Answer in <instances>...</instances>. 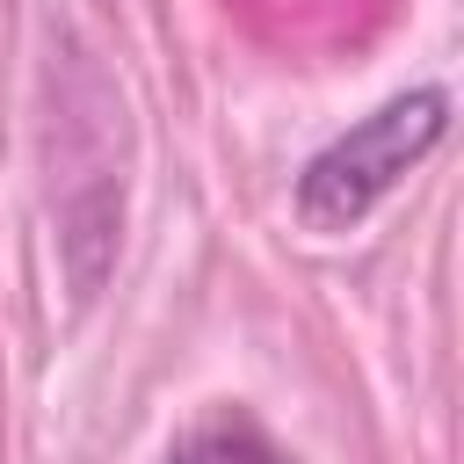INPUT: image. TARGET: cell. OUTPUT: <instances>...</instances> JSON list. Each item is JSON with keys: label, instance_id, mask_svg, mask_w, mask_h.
Wrapping results in <instances>:
<instances>
[{"label": "cell", "instance_id": "6da1fadb", "mask_svg": "<svg viewBox=\"0 0 464 464\" xmlns=\"http://www.w3.org/2000/svg\"><path fill=\"white\" fill-rule=\"evenodd\" d=\"M450 130V94L442 87H413L377 102L362 123H348L341 138H326L304 167H297V225L312 232H355Z\"/></svg>", "mask_w": 464, "mask_h": 464}, {"label": "cell", "instance_id": "7a4b0ae2", "mask_svg": "<svg viewBox=\"0 0 464 464\" xmlns=\"http://www.w3.org/2000/svg\"><path fill=\"white\" fill-rule=\"evenodd\" d=\"M174 464H283V457H276V442L254 435V428H203V435H188V442L174 450Z\"/></svg>", "mask_w": 464, "mask_h": 464}]
</instances>
